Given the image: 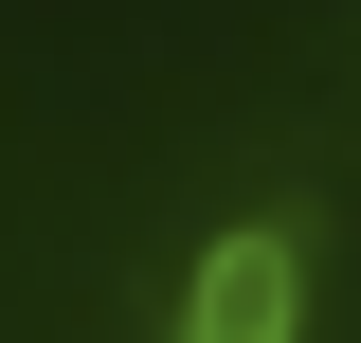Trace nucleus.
<instances>
[{
	"label": "nucleus",
	"instance_id": "1",
	"mask_svg": "<svg viewBox=\"0 0 361 343\" xmlns=\"http://www.w3.org/2000/svg\"><path fill=\"white\" fill-rule=\"evenodd\" d=\"M289 307H307L289 235H217V253H199V289H180V343H289Z\"/></svg>",
	"mask_w": 361,
	"mask_h": 343
}]
</instances>
